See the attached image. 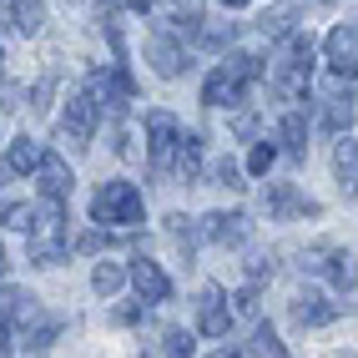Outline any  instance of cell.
Returning a JSON list of instances; mask_svg holds the SVG:
<instances>
[{
    "label": "cell",
    "instance_id": "cell-1",
    "mask_svg": "<svg viewBox=\"0 0 358 358\" xmlns=\"http://www.w3.org/2000/svg\"><path fill=\"white\" fill-rule=\"evenodd\" d=\"M262 76H273V91L282 101H303L308 86H313V41H308V31L278 36V51L262 66Z\"/></svg>",
    "mask_w": 358,
    "mask_h": 358
},
{
    "label": "cell",
    "instance_id": "cell-2",
    "mask_svg": "<svg viewBox=\"0 0 358 358\" xmlns=\"http://www.w3.org/2000/svg\"><path fill=\"white\" fill-rule=\"evenodd\" d=\"M91 222L96 227H141L147 222V202H141L136 182H101L91 197Z\"/></svg>",
    "mask_w": 358,
    "mask_h": 358
},
{
    "label": "cell",
    "instance_id": "cell-3",
    "mask_svg": "<svg viewBox=\"0 0 358 358\" xmlns=\"http://www.w3.org/2000/svg\"><path fill=\"white\" fill-rule=\"evenodd\" d=\"M96 122H101V106L91 101V91H76V96L66 101V116H61V127H56V141L71 147V152H86L91 136H96Z\"/></svg>",
    "mask_w": 358,
    "mask_h": 358
},
{
    "label": "cell",
    "instance_id": "cell-4",
    "mask_svg": "<svg viewBox=\"0 0 358 358\" xmlns=\"http://www.w3.org/2000/svg\"><path fill=\"white\" fill-rule=\"evenodd\" d=\"M91 101H96L101 111H111V116H122L127 111V101L136 96V81H131V71L122 66V61H111L106 71H91Z\"/></svg>",
    "mask_w": 358,
    "mask_h": 358
},
{
    "label": "cell",
    "instance_id": "cell-5",
    "mask_svg": "<svg viewBox=\"0 0 358 358\" xmlns=\"http://www.w3.org/2000/svg\"><path fill=\"white\" fill-rule=\"evenodd\" d=\"M177 141H182L177 116H172V111H152V116H147V157H152V172H157V177H172Z\"/></svg>",
    "mask_w": 358,
    "mask_h": 358
},
{
    "label": "cell",
    "instance_id": "cell-6",
    "mask_svg": "<svg viewBox=\"0 0 358 358\" xmlns=\"http://www.w3.org/2000/svg\"><path fill=\"white\" fill-rule=\"evenodd\" d=\"M262 207H268L273 222H293V217H323V202L303 197L293 182H273L268 192H262Z\"/></svg>",
    "mask_w": 358,
    "mask_h": 358
},
{
    "label": "cell",
    "instance_id": "cell-7",
    "mask_svg": "<svg viewBox=\"0 0 358 358\" xmlns=\"http://www.w3.org/2000/svg\"><path fill=\"white\" fill-rule=\"evenodd\" d=\"M147 66L157 71L162 81H177V76H187V71H192V61H187V45H182L177 36H166V31L147 36Z\"/></svg>",
    "mask_w": 358,
    "mask_h": 358
},
{
    "label": "cell",
    "instance_id": "cell-8",
    "mask_svg": "<svg viewBox=\"0 0 358 358\" xmlns=\"http://www.w3.org/2000/svg\"><path fill=\"white\" fill-rule=\"evenodd\" d=\"M197 227H202L207 243H222V248H243L252 237V217H248V212H207Z\"/></svg>",
    "mask_w": 358,
    "mask_h": 358
},
{
    "label": "cell",
    "instance_id": "cell-9",
    "mask_svg": "<svg viewBox=\"0 0 358 358\" xmlns=\"http://www.w3.org/2000/svg\"><path fill=\"white\" fill-rule=\"evenodd\" d=\"M348 308H353V303H328L323 293H308V288H303V293L293 298L288 313H293V323H298V328H328L333 318H343Z\"/></svg>",
    "mask_w": 358,
    "mask_h": 358
},
{
    "label": "cell",
    "instance_id": "cell-10",
    "mask_svg": "<svg viewBox=\"0 0 358 358\" xmlns=\"http://www.w3.org/2000/svg\"><path fill=\"white\" fill-rule=\"evenodd\" d=\"M147 10L157 15L162 31H177V36L182 31H197L202 20H207L202 15V0H147Z\"/></svg>",
    "mask_w": 358,
    "mask_h": 358
},
{
    "label": "cell",
    "instance_id": "cell-11",
    "mask_svg": "<svg viewBox=\"0 0 358 358\" xmlns=\"http://www.w3.org/2000/svg\"><path fill=\"white\" fill-rule=\"evenodd\" d=\"M36 187H41V202H66L71 197V187H76V177H71V166L56 157V152H45L41 162H36Z\"/></svg>",
    "mask_w": 358,
    "mask_h": 358
},
{
    "label": "cell",
    "instance_id": "cell-12",
    "mask_svg": "<svg viewBox=\"0 0 358 358\" xmlns=\"http://www.w3.org/2000/svg\"><path fill=\"white\" fill-rule=\"evenodd\" d=\"M127 282H136L141 303H166V298H172V278H166L162 262H152V257H136L127 268Z\"/></svg>",
    "mask_w": 358,
    "mask_h": 358
},
{
    "label": "cell",
    "instance_id": "cell-13",
    "mask_svg": "<svg viewBox=\"0 0 358 358\" xmlns=\"http://www.w3.org/2000/svg\"><path fill=\"white\" fill-rule=\"evenodd\" d=\"M323 56H328V66H333V76H353V61H358V31H353V20L328 31Z\"/></svg>",
    "mask_w": 358,
    "mask_h": 358
},
{
    "label": "cell",
    "instance_id": "cell-14",
    "mask_svg": "<svg viewBox=\"0 0 358 358\" xmlns=\"http://www.w3.org/2000/svg\"><path fill=\"white\" fill-rule=\"evenodd\" d=\"M227 328H232V313H227L222 288H207L197 298V333H207V338H227Z\"/></svg>",
    "mask_w": 358,
    "mask_h": 358
},
{
    "label": "cell",
    "instance_id": "cell-15",
    "mask_svg": "<svg viewBox=\"0 0 358 358\" xmlns=\"http://www.w3.org/2000/svg\"><path fill=\"white\" fill-rule=\"evenodd\" d=\"M20 333H26V358H45L51 353V343H56V333H61V323L56 318H45V313H36V318H26L20 323Z\"/></svg>",
    "mask_w": 358,
    "mask_h": 358
},
{
    "label": "cell",
    "instance_id": "cell-16",
    "mask_svg": "<svg viewBox=\"0 0 358 358\" xmlns=\"http://www.w3.org/2000/svg\"><path fill=\"white\" fill-rule=\"evenodd\" d=\"M172 177L177 182H197L202 177V136L197 131H182L177 157H172Z\"/></svg>",
    "mask_w": 358,
    "mask_h": 358
},
{
    "label": "cell",
    "instance_id": "cell-17",
    "mask_svg": "<svg viewBox=\"0 0 358 358\" xmlns=\"http://www.w3.org/2000/svg\"><path fill=\"white\" fill-rule=\"evenodd\" d=\"M278 141H282V157L303 162V157H308V116H303V111H288V116L278 122Z\"/></svg>",
    "mask_w": 358,
    "mask_h": 358
},
{
    "label": "cell",
    "instance_id": "cell-18",
    "mask_svg": "<svg viewBox=\"0 0 358 358\" xmlns=\"http://www.w3.org/2000/svg\"><path fill=\"white\" fill-rule=\"evenodd\" d=\"M243 96H248V86H237L222 66L212 71V76H207V86H202V106H237Z\"/></svg>",
    "mask_w": 358,
    "mask_h": 358
},
{
    "label": "cell",
    "instance_id": "cell-19",
    "mask_svg": "<svg viewBox=\"0 0 358 358\" xmlns=\"http://www.w3.org/2000/svg\"><path fill=\"white\" fill-rule=\"evenodd\" d=\"M333 177H338V187L353 197V182H358V147H353V131H343L338 147H333Z\"/></svg>",
    "mask_w": 358,
    "mask_h": 358
},
{
    "label": "cell",
    "instance_id": "cell-20",
    "mask_svg": "<svg viewBox=\"0 0 358 358\" xmlns=\"http://www.w3.org/2000/svg\"><path fill=\"white\" fill-rule=\"evenodd\" d=\"M166 237H172V243L182 248V257L192 262V252H197V243H202V227L187 217V212H172V217H166Z\"/></svg>",
    "mask_w": 358,
    "mask_h": 358
},
{
    "label": "cell",
    "instance_id": "cell-21",
    "mask_svg": "<svg viewBox=\"0 0 358 358\" xmlns=\"http://www.w3.org/2000/svg\"><path fill=\"white\" fill-rule=\"evenodd\" d=\"M31 262H36V268H61V262H66V237L31 232Z\"/></svg>",
    "mask_w": 358,
    "mask_h": 358
},
{
    "label": "cell",
    "instance_id": "cell-22",
    "mask_svg": "<svg viewBox=\"0 0 358 358\" xmlns=\"http://www.w3.org/2000/svg\"><path fill=\"white\" fill-rule=\"evenodd\" d=\"M323 127L328 131H353V86L348 91H338V96H328V106H323Z\"/></svg>",
    "mask_w": 358,
    "mask_h": 358
},
{
    "label": "cell",
    "instance_id": "cell-23",
    "mask_svg": "<svg viewBox=\"0 0 358 358\" xmlns=\"http://www.w3.org/2000/svg\"><path fill=\"white\" fill-rule=\"evenodd\" d=\"M298 20H303V10H298V6H273L268 15L257 20V31L268 36V41H278V36H288V31H298Z\"/></svg>",
    "mask_w": 358,
    "mask_h": 358
},
{
    "label": "cell",
    "instance_id": "cell-24",
    "mask_svg": "<svg viewBox=\"0 0 358 358\" xmlns=\"http://www.w3.org/2000/svg\"><path fill=\"white\" fill-rule=\"evenodd\" d=\"M323 273L333 278V288H338V293L353 303V252H333V248H328V257H323Z\"/></svg>",
    "mask_w": 358,
    "mask_h": 358
},
{
    "label": "cell",
    "instance_id": "cell-25",
    "mask_svg": "<svg viewBox=\"0 0 358 358\" xmlns=\"http://www.w3.org/2000/svg\"><path fill=\"white\" fill-rule=\"evenodd\" d=\"M10 26L20 36H36L45 26V0H15V6H10Z\"/></svg>",
    "mask_w": 358,
    "mask_h": 358
},
{
    "label": "cell",
    "instance_id": "cell-26",
    "mask_svg": "<svg viewBox=\"0 0 358 358\" xmlns=\"http://www.w3.org/2000/svg\"><path fill=\"white\" fill-rule=\"evenodd\" d=\"M41 157H45V147H41L36 136L20 131V136L10 141V157H6V162H10V172H36V162H41Z\"/></svg>",
    "mask_w": 358,
    "mask_h": 358
},
{
    "label": "cell",
    "instance_id": "cell-27",
    "mask_svg": "<svg viewBox=\"0 0 358 358\" xmlns=\"http://www.w3.org/2000/svg\"><path fill=\"white\" fill-rule=\"evenodd\" d=\"M222 71H227V76H232L237 86H248V91H252V81L262 76V61H257V56H248V51H227Z\"/></svg>",
    "mask_w": 358,
    "mask_h": 358
},
{
    "label": "cell",
    "instance_id": "cell-28",
    "mask_svg": "<svg viewBox=\"0 0 358 358\" xmlns=\"http://www.w3.org/2000/svg\"><path fill=\"white\" fill-rule=\"evenodd\" d=\"M91 288H96L101 298L122 293V288H127V268H122V262H96V273H91Z\"/></svg>",
    "mask_w": 358,
    "mask_h": 358
},
{
    "label": "cell",
    "instance_id": "cell-29",
    "mask_svg": "<svg viewBox=\"0 0 358 358\" xmlns=\"http://www.w3.org/2000/svg\"><path fill=\"white\" fill-rule=\"evenodd\" d=\"M212 187H227V192H243V166H237L232 157H222V162H212Z\"/></svg>",
    "mask_w": 358,
    "mask_h": 358
},
{
    "label": "cell",
    "instance_id": "cell-30",
    "mask_svg": "<svg viewBox=\"0 0 358 358\" xmlns=\"http://www.w3.org/2000/svg\"><path fill=\"white\" fill-rule=\"evenodd\" d=\"M31 217H36V207H26V202H0V222H6L10 232H31Z\"/></svg>",
    "mask_w": 358,
    "mask_h": 358
},
{
    "label": "cell",
    "instance_id": "cell-31",
    "mask_svg": "<svg viewBox=\"0 0 358 358\" xmlns=\"http://www.w3.org/2000/svg\"><path fill=\"white\" fill-rule=\"evenodd\" d=\"M162 348H166V358H192V333H187V328H166L162 333Z\"/></svg>",
    "mask_w": 358,
    "mask_h": 358
},
{
    "label": "cell",
    "instance_id": "cell-32",
    "mask_svg": "<svg viewBox=\"0 0 358 358\" xmlns=\"http://www.w3.org/2000/svg\"><path fill=\"white\" fill-rule=\"evenodd\" d=\"M111 243H116V237H111L106 227H91V232H81V237H76L71 248H76V252H86V257H96V252H106Z\"/></svg>",
    "mask_w": 358,
    "mask_h": 358
},
{
    "label": "cell",
    "instance_id": "cell-33",
    "mask_svg": "<svg viewBox=\"0 0 358 358\" xmlns=\"http://www.w3.org/2000/svg\"><path fill=\"white\" fill-rule=\"evenodd\" d=\"M252 353H257V358H288V353H282V343H278V333H273L268 323H257V333H252Z\"/></svg>",
    "mask_w": 358,
    "mask_h": 358
},
{
    "label": "cell",
    "instance_id": "cell-34",
    "mask_svg": "<svg viewBox=\"0 0 358 358\" xmlns=\"http://www.w3.org/2000/svg\"><path fill=\"white\" fill-rule=\"evenodd\" d=\"M273 162H278V147H273V141H257L252 157H248V172H252V177H268Z\"/></svg>",
    "mask_w": 358,
    "mask_h": 358
},
{
    "label": "cell",
    "instance_id": "cell-35",
    "mask_svg": "<svg viewBox=\"0 0 358 358\" xmlns=\"http://www.w3.org/2000/svg\"><path fill=\"white\" fill-rule=\"evenodd\" d=\"M192 36H197V41L207 45V51H222V45L232 41V26H207V20H202V26H197Z\"/></svg>",
    "mask_w": 358,
    "mask_h": 358
},
{
    "label": "cell",
    "instance_id": "cell-36",
    "mask_svg": "<svg viewBox=\"0 0 358 358\" xmlns=\"http://www.w3.org/2000/svg\"><path fill=\"white\" fill-rule=\"evenodd\" d=\"M227 303H232V308H227L232 318H237V313H243V318H252V313H257V288H243V293H232Z\"/></svg>",
    "mask_w": 358,
    "mask_h": 358
},
{
    "label": "cell",
    "instance_id": "cell-37",
    "mask_svg": "<svg viewBox=\"0 0 358 358\" xmlns=\"http://www.w3.org/2000/svg\"><path fill=\"white\" fill-rule=\"evenodd\" d=\"M51 96H56V81H51V76L36 81V91H31V111H51Z\"/></svg>",
    "mask_w": 358,
    "mask_h": 358
},
{
    "label": "cell",
    "instance_id": "cell-38",
    "mask_svg": "<svg viewBox=\"0 0 358 358\" xmlns=\"http://www.w3.org/2000/svg\"><path fill=\"white\" fill-rule=\"evenodd\" d=\"M232 136H257V116L252 111H237L232 116Z\"/></svg>",
    "mask_w": 358,
    "mask_h": 358
},
{
    "label": "cell",
    "instance_id": "cell-39",
    "mask_svg": "<svg viewBox=\"0 0 358 358\" xmlns=\"http://www.w3.org/2000/svg\"><path fill=\"white\" fill-rule=\"evenodd\" d=\"M248 273H252V282H262V278H273V273H278V262H273V257H252V262H248Z\"/></svg>",
    "mask_w": 358,
    "mask_h": 358
},
{
    "label": "cell",
    "instance_id": "cell-40",
    "mask_svg": "<svg viewBox=\"0 0 358 358\" xmlns=\"http://www.w3.org/2000/svg\"><path fill=\"white\" fill-rule=\"evenodd\" d=\"M0 111H20V86H0Z\"/></svg>",
    "mask_w": 358,
    "mask_h": 358
},
{
    "label": "cell",
    "instance_id": "cell-41",
    "mask_svg": "<svg viewBox=\"0 0 358 358\" xmlns=\"http://www.w3.org/2000/svg\"><path fill=\"white\" fill-rule=\"evenodd\" d=\"M10 177H15V172H10V162H6V157H0V182H10Z\"/></svg>",
    "mask_w": 358,
    "mask_h": 358
},
{
    "label": "cell",
    "instance_id": "cell-42",
    "mask_svg": "<svg viewBox=\"0 0 358 358\" xmlns=\"http://www.w3.org/2000/svg\"><path fill=\"white\" fill-rule=\"evenodd\" d=\"M212 358H243V353H237V348H217V353H212Z\"/></svg>",
    "mask_w": 358,
    "mask_h": 358
},
{
    "label": "cell",
    "instance_id": "cell-43",
    "mask_svg": "<svg viewBox=\"0 0 358 358\" xmlns=\"http://www.w3.org/2000/svg\"><path fill=\"white\" fill-rule=\"evenodd\" d=\"M222 6H227V10H243V6H252V0H222Z\"/></svg>",
    "mask_w": 358,
    "mask_h": 358
},
{
    "label": "cell",
    "instance_id": "cell-44",
    "mask_svg": "<svg viewBox=\"0 0 358 358\" xmlns=\"http://www.w3.org/2000/svg\"><path fill=\"white\" fill-rule=\"evenodd\" d=\"M6 268H10V257H6V248H0V273H6Z\"/></svg>",
    "mask_w": 358,
    "mask_h": 358
},
{
    "label": "cell",
    "instance_id": "cell-45",
    "mask_svg": "<svg viewBox=\"0 0 358 358\" xmlns=\"http://www.w3.org/2000/svg\"><path fill=\"white\" fill-rule=\"evenodd\" d=\"M0 76H6V51H0Z\"/></svg>",
    "mask_w": 358,
    "mask_h": 358
}]
</instances>
